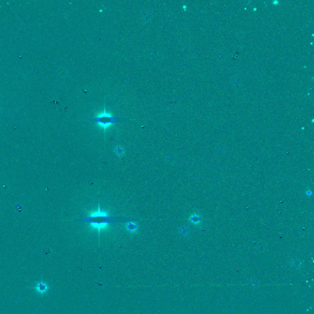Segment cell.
<instances>
[{
  "label": "cell",
  "mask_w": 314,
  "mask_h": 314,
  "mask_svg": "<svg viewBox=\"0 0 314 314\" xmlns=\"http://www.w3.org/2000/svg\"><path fill=\"white\" fill-rule=\"evenodd\" d=\"M35 291L40 295H44L45 293L47 291L49 286L47 284H46L44 282L42 281H41L40 282H38L35 287Z\"/></svg>",
  "instance_id": "cell-3"
},
{
  "label": "cell",
  "mask_w": 314,
  "mask_h": 314,
  "mask_svg": "<svg viewBox=\"0 0 314 314\" xmlns=\"http://www.w3.org/2000/svg\"><path fill=\"white\" fill-rule=\"evenodd\" d=\"M128 228L129 229H130V230H134V229L135 228V226H134V224H129Z\"/></svg>",
  "instance_id": "cell-4"
},
{
  "label": "cell",
  "mask_w": 314,
  "mask_h": 314,
  "mask_svg": "<svg viewBox=\"0 0 314 314\" xmlns=\"http://www.w3.org/2000/svg\"><path fill=\"white\" fill-rule=\"evenodd\" d=\"M92 120L96 122L100 128L106 130L112 125L113 123L116 122V118L112 116L109 111L104 110L98 114L96 118Z\"/></svg>",
  "instance_id": "cell-2"
},
{
  "label": "cell",
  "mask_w": 314,
  "mask_h": 314,
  "mask_svg": "<svg viewBox=\"0 0 314 314\" xmlns=\"http://www.w3.org/2000/svg\"><path fill=\"white\" fill-rule=\"evenodd\" d=\"M77 221L84 222H89L94 224H104L108 223H116V222H127L131 221H136L137 219L132 218H116L114 217H109L107 215H93L91 217L88 218H84L82 219L76 220Z\"/></svg>",
  "instance_id": "cell-1"
}]
</instances>
